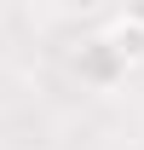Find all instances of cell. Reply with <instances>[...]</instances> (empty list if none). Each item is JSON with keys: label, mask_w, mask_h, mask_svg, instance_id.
I'll return each mask as SVG.
<instances>
[{"label": "cell", "mask_w": 144, "mask_h": 150, "mask_svg": "<svg viewBox=\"0 0 144 150\" xmlns=\"http://www.w3.org/2000/svg\"><path fill=\"white\" fill-rule=\"evenodd\" d=\"M69 75L87 87V93H115V87H127V75H133V58L109 40V29L98 23V29H87V35L69 40Z\"/></svg>", "instance_id": "cell-1"}]
</instances>
